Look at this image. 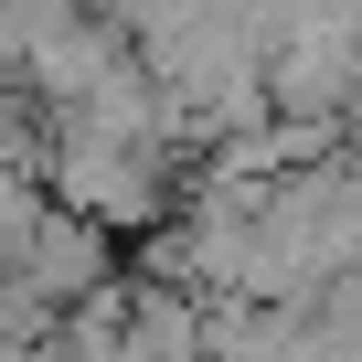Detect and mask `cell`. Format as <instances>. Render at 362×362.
<instances>
[{"instance_id":"6da1fadb","label":"cell","mask_w":362,"mask_h":362,"mask_svg":"<svg viewBox=\"0 0 362 362\" xmlns=\"http://www.w3.org/2000/svg\"><path fill=\"white\" fill-rule=\"evenodd\" d=\"M0 277H11V298H33V309H75V298H96L107 277H117V245L86 224V214H64V203H43L33 214V235L11 245V267H0Z\"/></svg>"}]
</instances>
